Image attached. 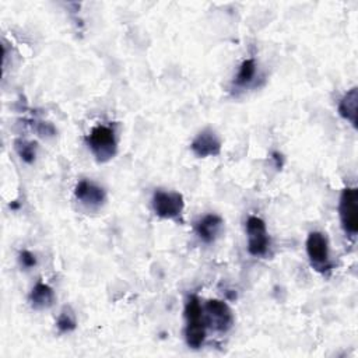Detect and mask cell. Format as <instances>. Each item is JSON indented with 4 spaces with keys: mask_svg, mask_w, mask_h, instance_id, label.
I'll use <instances>...</instances> for the list:
<instances>
[{
    "mask_svg": "<svg viewBox=\"0 0 358 358\" xmlns=\"http://www.w3.org/2000/svg\"><path fill=\"white\" fill-rule=\"evenodd\" d=\"M185 319H186V326H185L186 344L190 348L197 350L204 344L207 324L204 320L203 306L196 295H190L187 298V302L185 305Z\"/></svg>",
    "mask_w": 358,
    "mask_h": 358,
    "instance_id": "1",
    "label": "cell"
},
{
    "mask_svg": "<svg viewBox=\"0 0 358 358\" xmlns=\"http://www.w3.org/2000/svg\"><path fill=\"white\" fill-rule=\"evenodd\" d=\"M85 143L98 162H108L117 151L116 133L112 126L98 124L91 129Z\"/></svg>",
    "mask_w": 358,
    "mask_h": 358,
    "instance_id": "2",
    "label": "cell"
},
{
    "mask_svg": "<svg viewBox=\"0 0 358 358\" xmlns=\"http://www.w3.org/2000/svg\"><path fill=\"white\" fill-rule=\"evenodd\" d=\"M154 213L164 220L182 221V213L185 208L183 196L178 192L157 189L151 199Z\"/></svg>",
    "mask_w": 358,
    "mask_h": 358,
    "instance_id": "3",
    "label": "cell"
},
{
    "mask_svg": "<svg viewBox=\"0 0 358 358\" xmlns=\"http://www.w3.org/2000/svg\"><path fill=\"white\" fill-rule=\"evenodd\" d=\"M338 215L341 227L348 236L358 232V190L357 187H345L338 201Z\"/></svg>",
    "mask_w": 358,
    "mask_h": 358,
    "instance_id": "4",
    "label": "cell"
},
{
    "mask_svg": "<svg viewBox=\"0 0 358 358\" xmlns=\"http://www.w3.org/2000/svg\"><path fill=\"white\" fill-rule=\"evenodd\" d=\"M203 310L207 327L220 333H227L234 326L232 310L224 301L210 299Z\"/></svg>",
    "mask_w": 358,
    "mask_h": 358,
    "instance_id": "5",
    "label": "cell"
},
{
    "mask_svg": "<svg viewBox=\"0 0 358 358\" xmlns=\"http://www.w3.org/2000/svg\"><path fill=\"white\" fill-rule=\"evenodd\" d=\"M248 235V252L252 256H264L270 246V238L266 229V224L260 217L250 215L246 221Z\"/></svg>",
    "mask_w": 358,
    "mask_h": 358,
    "instance_id": "6",
    "label": "cell"
},
{
    "mask_svg": "<svg viewBox=\"0 0 358 358\" xmlns=\"http://www.w3.org/2000/svg\"><path fill=\"white\" fill-rule=\"evenodd\" d=\"M306 253L312 266L317 271L324 273L331 267L329 262V243L324 234L319 231H313L308 235Z\"/></svg>",
    "mask_w": 358,
    "mask_h": 358,
    "instance_id": "7",
    "label": "cell"
},
{
    "mask_svg": "<svg viewBox=\"0 0 358 358\" xmlns=\"http://www.w3.org/2000/svg\"><path fill=\"white\" fill-rule=\"evenodd\" d=\"M74 196L84 207L90 210H98L106 201L105 189L87 179H83L76 185Z\"/></svg>",
    "mask_w": 358,
    "mask_h": 358,
    "instance_id": "8",
    "label": "cell"
},
{
    "mask_svg": "<svg viewBox=\"0 0 358 358\" xmlns=\"http://www.w3.org/2000/svg\"><path fill=\"white\" fill-rule=\"evenodd\" d=\"M221 147V140L213 129L201 130L190 144L192 152L199 158L220 155Z\"/></svg>",
    "mask_w": 358,
    "mask_h": 358,
    "instance_id": "9",
    "label": "cell"
},
{
    "mask_svg": "<svg viewBox=\"0 0 358 358\" xmlns=\"http://www.w3.org/2000/svg\"><path fill=\"white\" fill-rule=\"evenodd\" d=\"M224 221L217 214H206L196 222V235L204 243H213L222 231Z\"/></svg>",
    "mask_w": 358,
    "mask_h": 358,
    "instance_id": "10",
    "label": "cell"
},
{
    "mask_svg": "<svg viewBox=\"0 0 358 358\" xmlns=\"http://www.w3.org/2000/svg\"><path fill=\"white\" fill-rule=\"evenodd\" d=\"M357 105H358V90L352 87L348 90L338 102V115L350 122L352 127H357Z\"/></svg>",
    "mask_w": 358,
    "mask_h": 358,
    "instance_id": "11",
    "label": "cell"
},
{
    "mask_svg": "<svg viewBox=\"0 0 358 358\" xmlns=\"http://www.w3.org/2000/svg\"><path fill=\"white\" fill-rule=\"evenodd\" d=\"M29 302L34 309H48L55 302V292L48 284L39 281L29 294Z\"/></svg>",
    "mask_w": 358,
    "mask_h": 358,
    "instance_id": "12",
    "label": "cell"
},
{
    "mask_svg": "<svg viewBox=\"0 0 358 358\" xmlns=\"http://www.w3.org/2000/svg\"><path fill=\"white\" fill-rule=\"evenodd\" d=\"M256 70H257V66H256V62L255 59H246L242 62L241 67H239V71L235 77V81L234 84L236 87H248L256 77Z\"/></svg>",
    "mask_w": 358,
    "mask_h": 358,
    "instance_id": "13",
    "label": "cell"
},
{
    "mask_svg": "<svg viewBox=\"0 0 358 358\" xmlns=\"http://www.w3.org/2000/svg\"><path fill=\"white\" fill-rule=\"evenodd\" d=\"M14 148L18 154V157L25 162V164H32L36 158V144L34 141L17 138L14 143Z\"/></svg>",
    "mask_w": 358,
    "mask_h": 358,
    "instance_id": "14",
    "label": "cell"
},
{
    "mask_svg": "<svg viewBox=\"0 0 358 358\" xmlns=\"http://www.w3.org/2000/svg\"><path fill=\"white\" fill-rule=\"evenodd\" d=\"M56 326L60 333H70L77 327V319L70 306H64L57 317Z\"/></svg>",
    "mask_w": 358,
    "mask_h": 358,
    "instance_id": "15",
    "label": "cell"
},
{
    "mask_svg": "<svg viewBox=\"0 0 358 358\" xmlns=\"http://www.w3.org/2000/svg\"><path fill=\"white\" fill-rule=\"evenodd\" d=\"M32 126L35 127L36 133L42 137H52L56 134V130L55 127L49 123V122H42V120H35L32 123Z\"/></svg>",
    "mask_w": 358,
    "mask_h": 358,
    "instance_id": "16",
    "label": "cell"
},
{
    "mask_svg": "<svg viewBox=\"0 0 358 358\" xmlns=\"http://www.w3.org/2000/svg\"><path fill=\"white\" fill-rule=\"evenodd\" d=\"M18 259H20L21 266L25 267V268H32V267L36 266V257L29 250H21Z\"/></svg>",
    "mask_w": 358,
    "mask_h": 358,
    "instance_id": "17",
    "label": "cell"
},
{
    "mask_svg": "<svg viewBox=\"0 0 358 358\" xmlns=\"http://www.w3.org/2000/svg\"><path fill=\"white\" fill-rule=\"evenodd\" d=\"M273 158L275 159V165H277V168H281V166H282V158H281V154H278V152H273Z\"/></svg>",
    "mask_w": 358,
    "mask_h": 358,
    "instance_id": "18",
    "label": "cell"
}]
</instances>
